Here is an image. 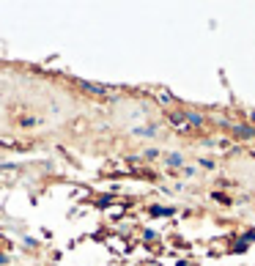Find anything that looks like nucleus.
<instances>
[{
	"label": "nucleus",
	"mask_w": 255,
	"mask_h": 266,
	"mask_svg": "<svg viewBox=\"0 0 255 266\" xmlns=\"http://www.w3.org/2000/svg\"><path fill=\"white\" fill-rule=\"evenodd\" d=\"M77 88L88 96H96V99H116V93L121 88L116 85H107V83H93V80H77Z\"/></svg>",
	"instance_id": "f257e3e1"
},
{
	"label": "nucleus",
	"mask_w": 255,
	"mask_h": 266,
	"mask_svg": "<svg viewBox=\"0 0 255 266\" xmlns=\"http://www.w3.org/2000/svg\"><path fill=\"white\" fill-rule=\"evenodd\" d=\"M231 134H233L236 140H241V143H250V140H255V126L250 124V121H239V124L233 121Z\"/></svg>",
	"instance_id": "f03ea898"
},
{
	"label": "nucleus",
	"mask_w": 255,
	"mask_h": 266,
	"mask_svg": "<svg viewBox=\"0 0 255 266\" xmlns=\"http://www.w3.org/2000/svg\"><path fill=\"white\" fill-rule=\"evenodd\" d=\"M145 214L151 220H162V217H176L179 209L176 206H165V203H148L145 206Z\"/></svg>",
	"instance_id": "7ed1b4c3"
},
{
	"label": "nucleus",
	"mask_w": 255,
	"mask_h": 266,
	"mask_svg": "<svg viewBox=\"0 0 255 266\" xmlns=\"http://www.w3.org/2000/svg\"><path fill=\"white\" fill-rule=\"evenodd\" d=\"M184 121L189 129H203V126H209L206 112H198V110H184Z\"/></svg>",
	"instance_id": "20e7f679"
},
{
	"label": "nucleus",
	"mask_w": 255,
	"mask_h": 266,
	"mask_svg": "<svg viewBox=\"0 0 255 266\" xmlns=\"http://www.w3.org/2000/svg\"><path fill=\"white\" fill-rule=\"evenodd\" d=\"M184 165H186V159H184V154H181V151H170V154H165V168L170 170L173 176L179 173Z\"/></svg>",
	"instance_id": "39448f33"
},
{
	"label": "nucleus",
	"mask_w": 255,
	"mask_h": 266,
	"mask_svg": "<svg viewBox=\"0 0 255 266\" xmlns=\"http://www.w3.org/2000/svg\"><path fill=\"white\" fill-rule=\"evenodd\" d=\"M132 137H159V124H145V126H132Z\"/></svg>",
	"instance_id": "423d86ee"
},
{
	"label": "nucleus",
	"mask_w": 255,
	"mask_h": 266,
	"mask_svg": "<svg viewBox=\"0 0 255 266\" xmlns=\"http://www.w3.org/2000/svg\"><path fill=\"white\" fill-rule=\"evenodd\" d=\"M167 124H170L173 129H179V132H186V121H184V112H179V110L167 112Z\"/></svg>",
	"instance_id": "0eeeda50"
},
{
	"label": "nucleus",
	"mask_w": 255,
	"mask_h": 266,
	"mask_svg": "<svg viewBox=\"0 0 255 266\" xmlns=\"http://www.w3.org/2000/svg\"><path fill=\"white\" fill-rule=\"evenodd\" d=\"M154 96L159 99V105H162V107H170V105H176V102H179V99L173 96L170 91H165V88H157V91H154Z\"/></svg>",
	"instance_id": "6e6552de"
},
{
	"label": "nucleus",
	"mask_w": 255,
	"mask_h": 266,
	"mask_svg": "<svg viewBox=\"0 0 255 266\" xmlns=\"http://www.w3.org/2000/svg\"><path fill=\"white\" fill-rule=\"evenodd\" d=\"M42 121L36 118V115H20L17 118V126H22V129H33V126H39Z\"/></svg>",
	"instance_id": "1a4fd4ad"
},
{
	"label": "nucleus",
	"mask_w": 255,
	"mask_h": 266,
	"mask_svg": "<svg viewBox=\"0 0 255 266\" xmlns=\"http://www.w3.org/2000/svg\"><path fill=\"white\" fill-rule=\"evenodd\" d=\"M113 206V192H102L96 198V209H110Z\"/></svg>",
	"instance_id": "9d476101"
},
{
	"label": "nucleus",
	"mask_w": 255,
	"mask_h": 266,
	"mask_svg": "<svg viewBox=\"0 0 255 266\" xmlns=\"http://www.w3.org/2000/svg\"><path fill=\"white\" fill-rule=\"evenodd\" d=\"M239 242H244V244H255V228H247V231H241L239 233Z\"/></svg>",
	"instance_id": "9b49d317"
},
{
	"label": "nucleus",
	"mask_w": 255,
	"mask_h": 266,
	"mask_svg": "<svg viewBox=\"0 0 255 266\" xmlns=\"http://www.w3.org/2000/svg\"><path fill=\"white\" fill-rule=\"evenodd\" d=\"M159 156H162V151H159L157 146H154V148H145V151H143V159L145 162H157Z\"/></svg>",
	"instance_id": "f8f14e48"
},
{
	"label": "nucleus",
	"mask_w": 255,
	"mask_h": 266,
	"mask_svg": "<svg viewBox=\"0 0 255 266\" xmlns=\"http://www.w3.org/2000/svg\"><path fill=\"white\" fill-rule=\"evenodd\" d=\"M22 244L28 247V250H36V247H39V239L30 236V233H22Z\"/></svg>",
	"instance_id": "ddd939ff"
},
{
	"label": "nucleus",
	"mask_w": 255,
	"mask_h": 266,
	"mask_svg": "<svg viewBox=\"0 0 255 266\" xmlns=\"http://www.w3.org/2000/svg\"><path fill=\"white\" fill-rule=\"evenodd\" d=\"M198 165H200L203 170H217V162H214L211 156H200V159H198Z\"/></svg>",
	"instance_id": "4468645a"
},
{
	"label": "nucleus",
	"mask_w": 255,
	"mask_h": 266,
	"mask_svg": "<svg viewBox=\"0 0 255 266\" xmlns=\"http://www.w3.org/2000/svg\"><path fill=\"white\" fill-rule=\"evenodd\" d=\"M211 198L217 200V203H225V206H231V203H233V200H231V195H225V192H217V189L211 192Z\"/></svg>",
	"instance_id": "2eb2a0df"
},
{
	"label": "nucleus",
	"mask_w": 255,
	"mask_h": 266,
	"mask_svg": "<svg viewBox=\"0 0 255 266\" xmlns=\"http://www.w3.org/2000/svg\"><path fill=\"white\" fill-rule=\"evenodd\" d=\"M140 233H143V242H157L159 239V231H154V228H143Z\"/></svg>",
	"instance_id": "dca6fc26"
},
{
	"label": "nucleus",
	"mask_w": 255,
	"mask_h": 266,
	"mask_svg": "<svg viewBox=\"0 0 255 266\" xmlns=\"http://www.w3.org/2000/svg\"><path fill=\"white\" fill-rule=\"evenodd\" d=\"M214 126H220V129H231V126H233V121L228 118V115H217V121H214Z\"/></svg>",
	"instance_id": "f3484780"
},
{
	"label": "nucleus",
	"mask_w": 255,
	"mask_h": 266,
	"mask_svg": "<svg viewBox=\"0 0 255 266\" xmlns=\"http://www.w3.org/2000/svg\"><path fill=\"white\" fill-rule=\"evenodd\" d=\"M179 173L184 176V178H195V173H198V165H184Z\"/></svg>",
	"instance_id": "a211bd4d"
},
{
	"label": "nucleus",
	"mask_w": 255,
	"mask_h": 266,
	"mask_svg": "<svg viewBox=\"0 0 255 266\" xmlns=\"http://www.w3.org/2000/svg\"><path fill=\"white\" fill-rule=\"evenodd\" d=\"M247 250H250V247L244 244V242H236V244H233V250H231V252H233V255H241V252H247Z\"/></svg>",
	"instance_id": "6ab92c4d"
},
{
	"label": "nucleus",
	"mask_w": 255,
	"mask_h": 266,
	"mask_svg": "<svg viewBox=\"0 0 255 266\" xmlns=\"http://www.w3.org/2000/svg\"><path fill=\"white\" fill-rule=\"evenodd\" d=\"M167 192H173V195H181V192H184V184H181V181H176L170 189H167Z\"/></svg>",
	"instance_id": "aec40b11"
},
{
	"label": "nucleus",
	"mask_w": 255,
	"mask_h": 266,
	"mask_svg": "<svg viewBox=\"0 0 255 266\" xmlns=\"http://www.w3.org/2000/svg\"><path fill=\"white\" fill-rule=\"evenodd\" d=\"M8 261H11V255H6V252H0V266H8Z\"/></svg>",
	"instance_id": "412c9836"
},
{
	"label": "nucleus",
	"mask_w": 255,
	"mask_h": 266,
	"mask_svg": "<svg viewBox=\"0 0 255 266\" xmlns=\"http://www.w3.org/2000/svg\"><path fill=\"white\" fill-rule=\"evenodd\" d=\"M0 168H3V170H14L17 165H11V162H0Z\"/></svg>",
	"instance_id": "4be33fe9"
},
{
	"label": "nucleus",
	"mask_w": 255,
	"mask_h": 266,
	"mask_svg": "<svg viewBox=\"0 0 255 266\" xmlns=\"http://www.w3.org/2000/svg\"><path fill=\"white\" fill-rule=\"evenodd\" d=\"M247 115H250V124H253V126H255V110H250V112H247Z\"/></svg>",
	"instance_id": "5701e85b"
},
{
	"label": "nucleus",
	"mask_w": 255,
	"mask_h": 266,
	"mask_svg": "<svg viewBox=\"0 0 255 266\" xmlns=\"http://www.w3.org/2000/svg\"><path fill=\"white\" fill-rule=\"evenodd\" d=\"M176 266H189V261H184V258H181V261H176Z\"/></svg>",
	"instance_id": "b1692460"
}]
</instances>
